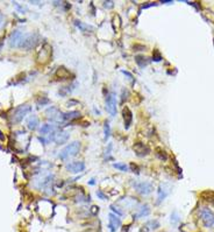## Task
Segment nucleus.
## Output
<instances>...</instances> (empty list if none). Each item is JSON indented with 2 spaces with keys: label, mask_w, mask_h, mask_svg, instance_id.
I'll use <instances>...</instances> for the list:
<instances>
[{
  "label": "nucleus",
  "mask_w": 214,
  "mask_h": 232,
  "mask_svg": "<svg viewBox=\"0 0 214 232\" xmlns=\"http://www.w3.org/2000/svg\"><path fill=\"white\" fill-rule=\"evenodd\" d=\"M40 40V36L36 33H27L25 35H22V39L20 41L19 47L21 49H25V50H30L35 47Z\"/></svg>",
  "instance_id": "obj_1"
},
{
  "label": "nucleus",
  "mask_w": 214,
  "mask_h": 232,
  "mask_svg": "<svg viewBox=\"0 0 214 232\" xmlns=\"http://www.w3.org/2000/svg\"><path fill=\"white\" fill-rule=\"evenodd\" d=\"M80 117V113L77 111H72V112H68V113H61L59 117V122H68V120H73V119H77Z\"/></svg>",
  "instance_id": "obj_15"
},
{
  "label": "nucleus",
  "mask_w": 214,
  "mask_h": 232,
  "mask_svg": "<svg viewBox=\"0 0 214 232\" xmlns=\"http://www.w3.org/2000/svg\"><path fill=\"white\" fill-rule=\"evenodd\" d=\"M161 58H162V56L159 55V53H158L157 50H155V56H154V60H155V61H161Z\"/></svg>",
  "instance_id": "obj_34"
},
{
  "label": "nucleus",
  "mask_w": 214,
  "mask_h": 232,
  "mask_svg": "<svg viewBox=\"0 0 214 232\" xmlns=\"http://www.w3.org/2000/svg\"><path fill=\"white\" fill-rule=\"evenodd\" d=\"M149 213H150V208H149V205H148V204H144V205H142L141 208H140V211H139L137 216H139V217H146V216H148Z\"/></svg>",
  "instance_id": "obj_22"
},
{
  "label": "nucleus",
  "mask_w": 214,
  "mask_h": 232,
  "mask_svg": "<svg viewBox=\"0 0 214 232\" xmlns=\"http://www.w3.org/2000/svg\"><path fill=\"white\" fill-rule=\"evenodd\" d=\"M22 35H23V34H22V32H21L20 29L13 31L12 34L10 35V39H8V44H10V48L19 47L21 39H22Z\"/></svg>",
  "instance_id": "obj_8"
},
{
  "label": "nucleus",
  "mask_w": 214,
  "mask_h": 232,
  "mask_svg": "<svg viewBox=\"0 0 214 232\" xmlns=\"http://www.w3.org/2000/svg\"><path fill=\"white\" fill-rule=\"evenodd\" d=\"M179 215H178L177 211H175V212H172V215H171V223L172 224H177L178 222H179Z\"/></svg>",
  "instance_id": "obj_27"
},
{
  "label": "nucleus",
  "mask_w": 214,
  "mask_h": 232,
  "mask_svg": "<svg viewBox=\"0 0 214 232\" xmlns=\"http://www.w3.org/2000/svg\"><path fill=\"white\" fill-rule=\"evenodd\" d=\"M106 110L110 112L112 117L116 114V99H115L114 93H110L106 96Z\"/></svg>",
  "instance_id": "obj_7"
},
{
  "label": "nucleus",
  "mask_w": 214,
  "mask_h": 232,
  "mask_svg": "<svg viewBox=\"0 0 214 232\" xmlns=\"http://www.w3.org/2000/svg\"><path fill=\"white\" fill-rule=\"evenodd\" d=\"M121 72H122L123 75H126V76H127V78L129 79V81H131V82L134 81V77H133V75H131V72H129V71H126V70H121Z\"/></svg>",
  "instance_id": "obj_29"
},
{
  "label": "nucleus",
  "mask_w": 214,
  "mask_h": 232,
  "mask_svg": "<svg viewBox=\"0 0 214 232\" xmlns=\"http://www.w3.org/2000/svg\"><path fill=\"white\" fill-rule=\"evenodd\" d=\"M135 62L137 63V65H139L140 68H144V67H147L148 64L150 63V61L147 57H143V56H136Z\"/></svg>",
  "instance_id": "obj_21"
},
{
  "label": "nucleus",
  "mask_w": 214,
  "mask_h": 232,
  "mask_svg": "<svg viewBox=\"0 0 214 232\" xmlns=\"http://www.w3.org/2000/svg\"><path fill=\"white\" fill-rule=\"evenodd\" d=\"M104 132H105V140L107 141V139L110 138V132H111L110 124H108V122H105V125H104Z\"/></svg>",
  "instance_id": "obj_25"
},
{
  "label": "nucleus",
  "mask_w": 214,
  "mask_h": 232,
  "mask_svg": "<svg viewBox=\"0 0 214 232\" xmlns=\"http://www.w3.org/2000/svg\"><path fill=\"white\" fill-rule=\"evenodd\" d=\"M108 221H110L108 227H110L111 232H115L119 227L121 226L120 218L116 217V215H114V213H110V215H108Z\"/></svg>",
  "instance_id": "obj_11"
},
{
  "label": "nucleus",
  "mask_w": 214,
  "mask_h": 232,
  "mask_svg": "<svg viewBox=\"0 0 214 232\" xmlns=\"http://www.w3.org/2000/svg\"><path fill=\"white\" fill-rule=\"evenodd\" d=\"M69 138H70V133L67 132V131H61V132L56 133V137H55L54 141L57 145H63L68 141Z\"/></svg>",
  "instance_id": "obj_16"
},
{
  "label": "nucleus",
  "mask_w": 214,
  "mask_h": 232,
  "mask_svg": "<svg viewBox=\"0 0 214 232\" xmlns=\"http://www.w3.org/2000/svg\"><path fill=\"white\" fill-rule=\"evenodd\" d=\"M113 167L116 169H119V170H121V172H128V166L125 164H113Z\"/></svg>",
  "instance_id": "obj_24"
},
{
  "label": "nucleus",
  "mask_w": 214,
  "mask_h": 232,
  "mask_svg": "<svg viewBox=\"0 0 214 232\" xmlns=\"http://www.w3.org/2000/svg\"><path fill=\"white\" fill-rule=\"evenodd\" d=\"M49 103H50V100H49V98H47L46 96H41L40 98H37L36 99V104L40 106V107H41V106L47 105V104H49Z\"/></svg>",
  "instance_id": "obj_23"
},
{
  "label": "nucleus",
  "mask_w": 214,
  "mask_h": 232,
  "mask_svg": "<svg viewBox=\"0 0 214 232\" xmlns=\"http://www.w3.org/2000/svg\"><path fill=\"white\" fill-rule=\"evenodd\" d=\"M27 126L31 131L36 130L37 126H38V118L36 116H30L28 118V120H27Z\"/></svg>",
  "instance_id": "obj_19"
},
{
  "label": "nucleus",
  "mask_w": 214,
  "mask_h": 232,
  "mask_svg": "<svg viewBox=\"0 0 214 232\" xmlns=\"http://www.w3.org/2000/svg\"><path fill=\"white\" fill-rule=\"evenodd\" d=\"M80 151V143L79 141H73L70 145H68L67 147L61 151L59 153V159L62 160H67L69 158H72L75 155H77Z\"/></svg>",
  "instance_id": "obj_3"
},
{
  "label": "nucleus",
  "mask_w": 214,
  "mask_h": 232,
  "mask_svg": "<svg viewBox=\"0 0 214 232\" xmlns=\"http://www.w3.org/2000/svg\"><path fill=\"white\" fill-rule=\"evenodd\" d=\"M131 170H133L134 173H136V174H139V167H137L136 164H131Z\"/></svg>",
  "instance_id": "obj_33"
},
{
  "label": "nucleus",
  "mask_w": 214,
  "mask_h": 232,
  "mask_svg": "<svg viewBox=\"0 0 214 232\" xmlns=\"http://www.w3.org/2000/svg\"><path fill=\"white\" fill-rule=\"evenodd\" d=\"M70 71H69L67 68H64V67H61V68H58V70L56 71V76L57 77H59V78L62 79H65V78H69L70 77Z\"/></svg>",
  "instance_id": "obj_20"
},
{
  "label": "nucleus",
  "mask_w": 214,
  "mask_h": 232,
  "mask_svg": "<svg viewBox=\"0 0 214 232\" xmlns=\"http://www.w3.org/2000/svg\"><path fill=\"white\" fill-rule=\"evenodd\" d=\"M67 169H68L70 173L73 174H78L85 170V164L82 161H77V162H72V164H67Z\"/></svg>",
  "instance_id": "obj_10"
},
{
  "label": "nucleus",
  "mask_w": 214,
  "mask_h": 232,
  "mask_svg": "<svg viewBox=\"0 0 214 232\" xmlns=\"http://www.w3.org/2000/svg\"><path fill=\"white\" fill-rule=\"evenodd\" d=\"M133 187L140 195H148L154 190V185L150 182H133Z\"/></svg>",
  "instance_id": "obj_4"
},
{
  "label": "nucleus",
  "mask_w": 214,
  "mask_h": 232,
  "mask_svg": "<svg viewBox=\"0 0 214 232\" xmlns=\"http://www.w3.org/2000/svg\"><path fill=\"white\" fill-rule=\"evenodd\" d=\"M156 155L161 159V160H167L168 159V155L165 154V152L162 151V149H159V148H157L156 149Z\"/></svg>",
  "instance_id": "obj_26"
},
{
  "label": "nucleus",
  "mask_w": 214,
  "mask_h": 232,
  "mask_svg": "<svg viewBox=\"0 0 214 232\" xmlns=\"http://www.w3.org/2000/svg\"><path fill=\"white\" fill-rule=\"evenodd\" d=\"M91 211H92V213H93V215H95V213L99 211V208H98V206H92Z\"/></svg>",
  "instance_id": "obj_36"
},
{
  "label": "nucleus",
  "mask_w": 214,
  "mask_h": 232,
  "mask_svg": "<svg viewBox=\"0 0 214 232\" xmlns=\"http://www.w3.org/2000/svg\"><path fill=\"white\" fill-rule=\"evenodd\" d=\"M149 224H150V225H152L151 229H154V230H155V229H157V227L159 226V223H158L157 221H151L150 223H149Z\"/></svg>",
  "instance_id": "obj_32"
},
{
  "label": "nucleus",
  "mask_w": 214,
  "mask_h": 232,
  "mask_svg": "<svg viewBox=\"0 0 214 232\" xmlns=\"http://www.w3.org/2000/svg\"><path fill=\"white\" fill-rule=\"evenodd\" d=\"M170 191H171V188H170L169 184H161L159 189H158V200H157V203H161L162 201L165 200V197L170 194Z\"/></svg>",
  "instance_id": "obj_14"
},
{
  "label": "nucleus",
  "mask_w": 214,
  "mask_h": 232,
  "mask_svg": "<svg viewBox=\"0 0 214 232\" xmlns=\"http://www.w3.org/2000/svg\"><path fill=\"white\" fill-rule=\"evenodd\" d=\"M50 55H51V47L48 43H46L37 54V62L42 64L47 63L50 58Z\"/></svg>",
  "instance_id": "obj_6"
},
{
  "label": "nucleus",
  "mask_w": 214,
  "mask_h": 232,
  "mask_svg": "<svg viewBox=\"0 0 214 232\" xmlns=\"http://www.w3.org/2000/svg\"><path fill=\"white\" fill-rule=\"evenodd\" d=\"M133 148H134L135 154L137 156H146V155H148V154L150 153L149 147H148L147 145H144L143 143H136L135 145L133 146Z\"/></svg>",
  "instance_id": "obj_9"
},
{
  "label": "nucleus",
  "mask_w": 214,
  "mask_h": 232,
  "mask_svg": "<svg viewBox=\"0 0 214 232\" xmlns=\"http://www.w3.org/2000/svg\"><path fill=\"white\" fill-rule=\"evenodd\" d=\"M97 196H99L101 200H106V196H105L104 193H103V191H100V190H98V191H97Z\"/></svg>",
  "instance_id": "obj_35"
},
{
  "label": "nucleus",
  "mask_w": 214,
  "mask_h": 232,
  "mask_svg": "<svg viewBox=\"0 0 214 232\" xmlns=\"http://www.w3.org/2000/svg\"><path fill=\"white\" fill-rule=\"evenodd\" d=\"M61 113L57 107L55 106H50L47 111H46V114L47 117L51 120V122H59V117H61Z\"/></svg>",
  "instance_id": "obj_12"
},
{
  "label": "nucleus",
  "mask_w": 214,
  "mask_h": 232,
  "mask_svg": "<svg viewBox=\"0 0 214 232\" xmlns=\"http://www.w3.org/2000/svg\"><path fill=\"white\" fill-rule=\"evenodd\" d=\"M30 111H31V107H30V105H28V104L18 106L15 110L13 111V113H12V116H10V120H12L13 124H19V122H21L23 120V118H25Z\"/></svg>",
  "instance_id": "obj_2"
},
{
  "label": "nucleus",
  "mask_w": 214,
  "mask_h": 232,
  "mask_svg": "<svg viewBox=\"0 0 214 232\" xmlns=\"http://www.w3.org/2000/svg\"><path fill=\"white\" fill-rule=\"evenodd\" d=\"M55 130H56V126H55L54 124H44V125L41 127L40 133H41L42 135H47V134H50V133L55 132Z\"/></svg>",
  "instance_id": "obj_18"
},
{
  "label": "nucleus",
  "mask_w": 214,
  "mask_h": 232,
  "mask_svg": "<svg viewBox=\"0 0 214 232\" xmlns=\"http://www.w3.org/2000/svg\"><path fill=\"white\" fill-rule=\"evenodd\" d=\"M75 25H76V27L79 28V31H82V32L91 33V32H93V29H94L93 26L87 25V23H84L83 21H79V20H75Z\"/></svg>",
  "instance_id": "obj_17"
},
{
  "label": "nucleus",
  "mask_w": 214,
  "mask_h": 232,
  "mask_svg": "<svg viewBox=\"0 0 214 232\" xmlns=\"http://www.w3.org/2000/svg\"><path fill=\"white\" fill-rule=\"evenodd\" d=\"M200 216L203 219V223L206 227H213L214 226V213L209 210L208 208H204L200 211Z\"/></svg>",
  "instance_id": "obj_5"
},
{
  "label": "nucleus",
  "mask_w": 214,
  "mask_h": 232,
  "mask_svg": "<svg viewBox=\"0 0 214 232\" xmlns=\"http://www.w3.org/2000/svg\"><path fill=\"white\" fill-rule=\"evenodd\" d=\"M4 21H5V18H4V15L0 14V27L4 25Z\"/></svg>",
  "instance_id": "obj_37"
},
{
  "label": "nucleus",
  "mask_w": 214,
  "mask_h": 232,
  "mask_svg": "<svg viewBox=\"0 0 214 232\" xmlns=\"http://www.w3.org/2000/svg\"><path fill=\"white\" fill-rule=\"evenodd\" d=\"M104 7L105 8H113L114 7V1H104Z\"/></svg>",
  "instance_id": "obj_28"
},
{
  "label": "nucleus",
  "mask_w": 214,
  "mask_h": 232,
  "mask_svg": "<svg viewBox=\"0 0 214 232\" xmlns=\"http://www.w3.org/2000/svg\"><path fill=\"white\" fill-rule=\"evenodd\" d=\"M128 95H129V91L127 89H122V102H125V99L128 98Z\"/></svg>",
  "instance_id": "obj_30"
},
{
  "label": "nucleus",
  "mask_w": 214,
  "mask_h": 232,
  "mask_svg": "<svg viewBox=\"0 0 214 232\" xmlns=\"http://www.w3.org/2000/svg\"><path fill=\"white\" fill-rule=\"evenodd\" d=\"M122 117H123V122H125V128L128 130L131 125V122H133V113L131 111L129 110V107H123L122 110Z\"/></svg>",
  "instance_id": "obj_13"
},
{
  "label": "nucleus",
  "mask_w": 214,
  "mask_h": 232,
  "mask_svg": "<svg viewBox=\"0 0 214 232\" xmlns=\"http://www.w3.org/2000/svg\"><path fill=\"white\" fill-rule=\"evenodd\" d=\"M111 210H113L115 213H116V215H119V216H121V215H122V211L119 210V209H118L116 206H114V205H111Z\"/></svg>",
  "instance_id": "obj_31"
}]
</instances>
